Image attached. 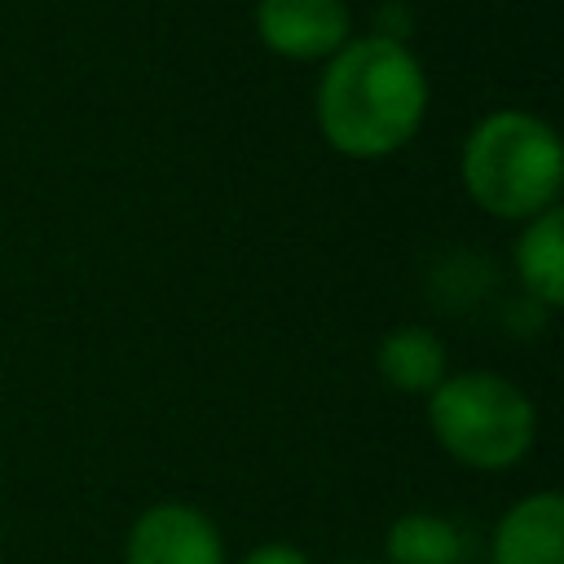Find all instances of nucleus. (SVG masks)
Here are the masks:
<instances>
[{
    "mask_svg": "<svg viewBox=\"0 0 564 564\" xmlns=\"http://www.w3.org/2000/svg\"><path fill=\"white\" fill-rule=\"evenodd\" d=\"M313 110L330 150L348 159H388L427 115V70L410 44L352 35L322 62Z\"/></svg>",
    "mask_w": 564,
    "mask_h": 564,
    "instance_id": "obj_1",
    "label": "nucleus"
},
{
    "mask_svg": "<svg viewBox=\"0 0 564 564\" xmlns=\"http://www.w3.org/2000/svg\"><path fill=\"white\" fill-rule=\"evenodd\" d=\"M467 198L498 220H533L560 207L564 145L555 128L533 110H489L471 123L458 154Z\"/></svg>",
    "mask_w": 564,
    "mask_h": 564,
    "instance_id": "obj_2",
    "label": "nucleus"
},
{
    "mask_svg": "<svg viewBox=\"0 0 564 564\" xmlns=\"http://www.w3.org/2000/svg\"><path fill=\"white\" fill-rule=\"evenodd\" d=\"M427 427L454 463L471 471H507L529 458L538 410L511 379L494 370H458L427 392Z\"/></svg>",
    "mask_w": 564,
    "mask_h": 564,
    "instance_id": "obj_3",
    "label": "nucleus"
},
{
    "mask_svg": "<svg viewBox=\"0 0 564 564\" xmlns=\"http://www.w3.org/2000/svg\"><path fill=\"white\" fill-rule=\"evenodd\" d=\"M123 564H229L216 520L194 502L145 507L123 542Z\"/></svg>",
    "mask_w": 564,
    "mask_h": 564,
    "instance_id": "obj_4",
    "label": "nucleus"
},
{
    "mask_svg": "<svg viewBox=\"0 0 564 564\" xmlns=\"http://www.w3.org/2000/svg\"><path fill=\"white\" fill-rule=\"evenodd\" d=\"M256 35L282 62H326L352 40L344 0H260Z\"/></svg>",
    "mask_w": 564,
    "mask_h": 564,
    "instance_id": "obj_5",
    "label": "nucleus"
},
{
    "mask_svg": "<svg viewBox=\"0 0 564 564\" xmlns=\"http://www.w3.org/2000/svg\"><path fill=\"white\" fill-rule=\"evenodd\" d=\"M489 564H564V498L555 489L516 498L494 529Z\"/></svg>",
    "mask_w": 564,
    "mask_h": 564,
    "instance_id": "obj_6",
    "label": "nucleus"
},
{
    "mask_svg": "<svg viewBox=\"0 0 564 564\" xmlns=\"http://www.w3.org/2000/svg\"><path fill=\"white\" fill-rule=\"evenodd\" d=\"M511 264L533 304L560 308L564 300V212L560 207H546L533 220H524L511 247Z\"/></svg>",
    "mask_w": 564,
    "mask_h": 564,
    "instance_id": "obj_7",
    "label": "nucleus"
},
{
    "mask_svg": "<svg viewBox=\"0 0 564 564\" xmlns=\"http://www.w3.org/2000/svg\"><path fill=\"white\" fill-rule=\"evenodd\" d=\"M375 370H379V379L388 388L410 392V397H423V392H432L449 375V352H445V344H441L436 330H427L419 322H405V326H392L379 339Z\"/></svg>",
    "mask_w": 564,
    "mask_h": 564,
    "instance_id": "obj_8",
    "label": "nucleus"
},
{
    "mask_svg": "<svg viewBox=\"0 0 564 564\" xmlns=\"http://www.w3.org/2000/svg\"><path fill=\"white\" fill-rule=\"evenodd\" d=\"M383 551H388V564H463L467 538L454 520L436 511H405L388 524Z\"/></svg>",
    "mask_w": 564,
    "mask_h": 564,
    "instance_id": "obj_9",
    "label": "nucleus"
},
{
    "mask_svg": "<svg viewBox=\"0 0 564 564\" xmlns=\"http://www.w3.org/2000/svg\"><path fill=\"white\" fill-rule=\"evenodd\" d=\"M370 35H379V40H392V44H410V35H414V22H410V4H401V0H388V4H379V9H375V18H370Z\"/></svg>",
    "mask_w": 564,
    "mask_h": 564,
    "instance_id": "obj_10",
    "label": "nucleus"
},
{
    "mask_svg": "<svg viewBox=\"0 0 564 564\" xmlns=\"http://www.w3.org/2000/svg\"><path fill=\"white\" fill-rule=\"evenodd\" d=\"M238 564H308V555H304L295 542H260V546H251Z\"/></svg>",
    "mask_w": 564,
    "mask_h": 564,
    "instance_id": "obj_11",
    "label": "nucleus"
},
{
    "mask_svg": "<svg viewBox=\"0 0 564 564\" xmlns=\"http://www.w3.org/2000/svg\"><path fill=\"white\" fill-rule=\"evenodd\" d=\"M339 564H361V560H339Z\"/></svg>",
    "mask_w": 564,
    "mask_h": 564,
    "instance_id": "obj_12",
    "label": "nucleus"
}]
</instances>
